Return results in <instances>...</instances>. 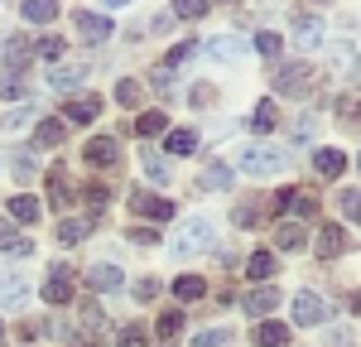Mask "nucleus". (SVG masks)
I'll return each instance as SVG.
<instances>
[{"mask_svg":"<svg viewBox=\"0 0 361 347\" xmlns=\"http://www.w3.org/2000/svg\"><path fill=\"white\" fill-rule=\"evenodd\" d=\"M236 169L241 174H255V178H265V174H279L284 169V150H270V145H250L236 154Z\"/></svg>","mask_w":361,"mask_h":347,"instance_id":"f257e3e1","label":"nucleus"},{"mask_svg":"<svg viewBox=\"0 0 361 347\" xmlns=\"http://www.w3.org/2000/svg\"><path fill=\"white\" fill-rule=\"evenodd\" d=\"M275 92L279 97H308L313 92V68L308 63H284V68H275Z\"/></svg>","mask_w":361,"mask_h":347,"instance_id":"f03ea898","label":"nucleus"},{"mask_svg":"<svg viewBox=\"0 0 361 347\" xmlns=\"http://www.w3.org/2000/svg\"><path fill=\"white\" fill-rule=\"evenodd\" d=\"M39 294H44V304H73V265H49Z\"/></svg>","mask_w":361,"mask_h":347,"instance_id":"7ed1b4c3","label":"nucleus"},{"mask_svg":"<svg viewBox=\"0 0 361 347\" xmlns=\"http://www.w3.org/2000/svg\"><path fill=\"white\" fill-rule=\"evenodd\" d=\"M328 314H333V304H323V294H313V289L294 294V323L318 328V323H328Z\"/></svg>","mask_w":361,"mask_h":347,"instance_id":"20e7f679","label":"nucleus"},{"mask_svg":"<svg viewBox=\"0 0 361 347\" xmlns=\"http://www.w3.org/2000/svg\"><path fill=\"white\" fill-rule=\"evenodd\" d=\"M207 246H212V227H207L202 217L183 222V231L173 236V256H188V251H207Z\"/></svg>","mask_w":361,"mask_h":347,"instance_id":"39448f33","label":"nucleus"},{"mask_svg":"<svg viewBox=\"0 0 361 347\" xmlns=\"http://www.w3.org/2000/svg\"><path fill=\"white\" fill-rule=\"evenodd\" d=\"M73 25H78V39H87V44H102L111 34V20L97 10H73Z\"/></svg>","mask_w":361,"mask_h":347,"instance_id":"423d86ee","label":"nucleus"},{"mask_svg":"<svg viewBox=\"0 0 361 347\" xmlns=\"http://www.w3.org/2000/svg\"><path fill=\"white\" fill-rule=\"evenodd\" d=\"M97 111H102L97 97H73V102H63V126H92Z\"/></svg>","mask_w":361,"mask_h":347,"instance_id":"0eeeda50","label":"nucleus"},{"mask_svg":"<svg viewBox=\"0 0 361 347\" xmlns=\"http://www.w3.org/2000/svg\"><path fill=\"white\" fill-rule=\"evenodd\" d=\"M130 207H135L140 217H159V222H169V217H173V202H169V198H154V193H145V188H135V193H130Z\"/></svg>","mask_w":361,"mask_h":347,"instance_id":"6e6552de","label":"nucleus"},{"mask_svg":"<svg viewBox=\"0 0 361 347\" xmlns=\"http://www.w3.org/2000/svg\"><path fill=\"white\" fill-rule=\"evenodd\" d=\"M87 285L92 289H121L126 285V270L111 265V260H97V265H87Z\"/></svg>","mask_w":361,"mask_h":347,"instance_id":"1a4fd4ad","label":"nucleus"},{"mask_svg":"<svg viewBox=\"0 0 361 347\" xmlns=\"http://www.w3.org/2000/svg\"><path fill=\"white\" fill-rule=\"evenodd\" d=\"M294 20H299V34H294V44H299V49H318V44H323V20H318V15H308V10H294Z\"/></svg>","mask_w":361,"mask_h":347,"instance_id":"9d476101","label":"nucleus"},{"mask_svg":"<svg viewBox=\"0 0 361 347\" xmlns=\"http://www.w3.org/2000/svg\"><path fill=\"white\" fill-rule=\"evenodd\" d=\"M313 251H318V260H333V256H342V251H347V231L328 222V227L318 231V241H313Z\"/></svg>","mask_w":361,"mask_h":347,"instance_id":"9b49d317","label":"nucleus"},{"mask_svg":"<svg viewBox=\"0 0 361 347\" xmlns=\"http://www.w3.org/2000/svg\"><path fill=\"white\" fill-rule=\"evenodd\" d=\"M29 299V280L20 270H0V304H25Z\"/></svg>","mask_w":361,"mask_h":347,"instance_id":"f8f14e48","label":"nucleus"},{"mask_svg":"<svg viewBox=\"0 0 361 347\" xmlns=\"http://www.w3.org/2000/svg\"><path fill=\"white\" fill-rule=\"evenodd\" d=\"M87 159H92L97 169H111L116 159H121V145H116V135H97V140L87 145Z\"/></svg>","mask_w":361,"mask_h":347,"instance_id":"ddd939ff","label":"nucleus"},{"mask_svg":"<svg viewBox=\"0 0 361 347\" xmlns=\"http://www.w3.org/2000/svg\"><path fill=\"white\" fill-rule=\"evenodd\" d=\"M275 304H279V289L275 285H260V289H250V294H246V314H255V318L275 314Z\"/></svg>","mask_w":361,"mask_h":347,"instance_id":"4468645a","label":"nucleus"},{"mask_svg":"<svg viewBox=\"0 0 361 347\" xmlns=\"http://www.w3.org/2000/svg\"><path fill=\"white\" fill-rule=\"evenodd\" d=\"M63 140H68V126H63V121H39V126H34V145H44V150H58Z\"/></svg>","mask_w":361,"mask_h":347,"instance_id":"2eb2a0df","label":"nucleus"},{"mask_svg":"<svg viewBox=\"0 0 361 347\" xmlns=\"http://www.w3.org/2000/svg\"><path fill=\"white\" fill-rule=\"evenodd\" d=\"M49 198H54V207H68V202H73V188H68V169H63V164H54V169H49Z\"/></svg>","mask_w":361,"mask_h":347,"instance_id":"dca6fc26","label":"nucleus"},{"mask_svg":"<svg viewBox=\"0 0 361 347\" xmlns=\"http://www.w3.org/2000/svg\"><path fill=\"white\" fill-rule=\"evenodd\" d=\"M29 58H34V44H29L25 34H20V39H10V44H5V68H10V73H20V68H25Z\"/></svg>","mask_w":361,"mask_h":347,"instance_id":"f3484780","label":"nucleus"},{"mask_svg":"<svg viewBox=\"0 0 361 347\" xmlns=\"http://www.w3.org/2000/svg\"><path fill=\"white\" fill-rule=\"evenodd\" d=\"M313 169L323 174V178H337V174L347 169V154H342V150H318V154H313Z\"/></svg>","mask_w":361,"mask_h":347,"instance_id":"a211bd4d","label":"nucleus"},{"mask_svg":"<svg viewBox=\"0 0 361 347\" xmlns=\"http://www.w3.org/2000/svg\"><path fill=\"white\" fill-rule=\"evenodd\" d=\"M197 188H207V193H222V188H231V169H226V164H207V169L197 174Z\"/></svg>","mask_w":361,"mask_h":347,"instance_id":"6ab92c4d","label":"nucleus"},{"mask_svg":"<svg viewBox=\"0 0 361 347\" xmlns=\"http://www.w3.org/2000/svg\"><path fill=\"white\" fill-rule=\"evenodd\" d=\"M304 241H308V231L299 227V222H279V231H275V246H279V251H299Z\"/></svg>","mask_w":361,"mask_h":347,"instance_id":"aec40b11","label":"nucleus"},{"mask_svg":"<svg viewBox=\"0 0 361 347\" xmlns=\"http://www.w3.org/2000/svg\"><path fill=\"white\" fill-rule=\"evenodd\" d=\"M20 15L29 25H49V20H58V5L54 0H29V5H20Z\"/></svg>","mask_w":361,"mask_h":347,"instance_id":"412c9836","label":"nucleus"},{"mask_svg":"<svg viewBox=\"0 0 361 347\" xmlns=\"http://www.w3.org/2000/svg\"><path fill=\"white\" fill-rule=\"evenodd\" d=\"M246 270H250V280H270V275L279 270V256H275V251H255Z\"/></svg>","mask_w":361,"mask_h":347,"instance_id":"4be33fe9","label":"nucleus"},{"mask_svg":"<svg viewBox=\"0 0 361 347\" xmlns=\"http://www.w3.org/2000/svg\"><path fill=\"white\" fill-rule=\"evenodd\" d=\"M173 294H178L183 304H197V299L207 294V285H202L197 275H178V280H173Z\"/></svg>","mask_w":361,"mask_h":347,"instance_id":"5701e85b","label":"nucleus"},{"mask_svg":"<svg viewBox=\"0 0 361 347\" xmlns=\"http://www.w3.org/2000/svg\"><path fill=\"white\" fill-rule=\"evenodd\" d=\"M255 343L260 347H284L289 343V328H284V323H260V328H255Z\"/></svg>","mask_w":361,"mask_h":347,"instance_id":"b1692460","label":"nucleus"},{"mask_svg":"<svg viewBox=\"0 0 361 347\" xmlns=\"http://www.w3.org/2000/svg\"><path fill=\"white\" fill-rule=\"evenodd\" d=\"M87 231H92L87 217H68V222L58 227V241H63V246H73V241H87Z\"/></svg>","mask_w":361,"mask_h":347,"instance_id":"393cba45","label":"nucleus"},{"mask_svg":"<svg viewBox=\"0 0 361 347\" xmlns=\"http://www.w3.org/2000/svg\"><path fill=\"white\" fill-rule=\"evenodd\" d=\"M275 126H279V106L275 102H260L255 116H250V130H275Z\"/></svg>","mask_w":361,"mask_h":347,"instance_id":"a878e982","label":"nucleus"},{"mask_svg":"<svg viewBox=\"0 0 361 347\" xmlns=\"http://www.w3.org/2000/svg\"><path fill=\"white\" fill-rule=\"evenodd\" d=\"M15 222H39V198H10V207H5Z\"/></svg>","mask_w":361,"mask_h":347,"instance_id":"bb28decb","label":"nucleus"},{"mask_svg":"<svg viewBox=\"0 0 361 347\" xmlns=\"http://www.w3.org/2000/svg\"><path fill=\"white\" fill-rule=\"evenodd\" d=\"M164 150H169V154H193V150H197V135H193V130H169Z\"/></svg>","mask_w":361,"mask_h":347,"instance_id":"cd10ccee","label":"nucleus"},{"mask_svg":"<svg viewBox=\"0 0 361 347\" xmlns=\"http://www.w3.org/2000/svg\"><path fill=\"white\" fill-rule=\"evenodd\" d=\"M78 318H82L87 333H102V328H106V318H102V309H97L92 299H82V304H78Z\"/></svg>","mask_w":361,"mask_h":347,"instance_id":"c85d7f7f","label":"nucleus"},{"mask_svg":"<svg viewBox=\"0 0 361 347\" xmlns=\"http://www.w3.org/2000/svg\"><path fill=\"white\" fill-rule=\"evenodd\" d=\"M135 130H140V135H164V130H169V116L164 111H145Z\"/></svg>","mask_w":361,"mask_h":347,"instance_id":"c756f323","label":"nucleus"},{"mask_svg":"<svg viewBox=\"0 0 361 347\" xmlns=\"http://www.w3.org/2000/svg\"><path fill=\"white\" fill-rule=\"evenodd\" d=\"M87 78V68H58V73H49V83L58 87V92H68V87H78Z\"/></svg>","mask_w":361,"mask_h":347,"instance_id":"7c9ffc66","label":"nucleus"},{"mask_svg":"<svg viewBox=\"0 0 361 347\" xmlns=\"http://www.w3.org/2000/svg\"><path fill=\"white\" fill-rule=\"evenodd\" d=\"M154 333H159V338H178V333H183V309H169L164 318H159V328H154Z\"/></svg>","mask_w":361,"mask_h":347,"instance_id":"2f4dec72","label":"nucleus"},{"mask_svg":"<svg viewBox=\"0 0 361 347\" xmlns=\"http://www.w3.org/2000/svg\"><path fill=\"white\" fill-rule=\"evenodd\" d=\"M145 338H149V328H145V323H126V328L116 333V347H140Z\"/></svg>","mask_w":361,"mask_h":347,"instance_id":"473e14b6","label":"nucleus"},{"mask_svg":"<svg viewBox=\"0 0 361 347\" xmlns=\"http://www.w3.org/2000/svg\"><path fill=\"white\" fill-rule=\"evenodd\" d=\"M212 58H217V63H236V58H241V39H217V44H212Z\"/></svg>","mask_w":361,"mask_h":347,"instance_id":"72a5a7b5","label":"nucleus"},{"mask_svg":"<svg viewBox=\"0 0 361 347\" xmlns=\"http://www.w3.org/2000/svg\"><path fill=\"white\" fill-rule=\"evenodd\" d=\"M231 343V328H207V333H193V347H222Z\"/></svg>","mask_w":361,"mask_h":347,"instance_id":"f704fd0d","label":"nucleus"},{"mask_svg":"<svg viewBox=\"0 0 361 347\" xmlns=\"http://www.w3.org/2000/svg\"><path fill=\"white\" fill-rule=\"evenodd\" d=\"M0 97H10V102H15V97H25V78L5 68V73H0Z\"/></svg>","mask_w":361,"mask_h":347,"instance_id":"c9c22d12","label":"nucleus"},{"mask_svg":"<svg viewBox=\"0 0 361 347\" xmlns=\"http://www.w3.org/2000/svg\"><path fill=\"white\" fill-rule=\"evenodd\" d=\"M337 202H342V212L361 227V188H342V198H337Z\"/></svg>","mask_w":361,"mask_h":347,"instance_id":"e433bc0d","label":"nucleus"},{"mask_svg":"<svg viewBox=\"0 0 361 347\" xmlns=\"http://www.w3.org/2000/svg\"><path fill=\"white\" fill-rule=\"evenodd\" d=\"M193 49H197L193 39H183V44H173V49H169V58H164V73H169V68H178L183 58H193Z\"/></svg>","mask_w":361,"mask_h":347,"instance_id":"4c0bfd02","label":"nucleus"},{"mask_svg":"<svg viewBox=\"0 0 361 347\" xmlns=\"http://www.w3.org/2000/svg\"><path fill=\"white\" fill-rule=\"evenodd\" d=\"M116 102H121V106H140V83H130V78L116 83Z\"/></svg>","mask_w":361,"mask_h":347,"instance_id":"58836bf2","label":"nucleus"},{"mask_svg":"<svg viewBox=\"0 0 361 347\" xmlns=\"http://www.w3.org/2000/svg\"><path fill=\"white\" fill-rule=\"evenodd\" d=\"M145 174H154L159 183H169V164L159 159V154H154V150H145Z\"/></svg>","mask_w":361,"mask_h":347,"instance_id":"ea45409f","label":"nucleus"},{"mask_svg":"<svg viewBox=\"0 0 361 347\" xmlns=\"http://www.w3.org/2000/svg\"><path fill=\"white\" fill-rule=\"evenodd\" d=\"M255 49H260L265 58H275V54H279V34H270V29H260V34H255Z\"/></svg>","mask_w":361,"mask_h":347,"instance_id":"a19ab883","label":"nucleus"},{"mask_svg":"<svg viewBox=\"0 0 361 347\" xmlns=\"http://www.w3.org/2000/svg\"><path fill=\"white\" fill-rule=\"evenodd\" d=\"M63 49H68L63 39H39V44H34V54H39V58H63Z\"/></svg>","mask_w":361,"mask_h":347,"instance_id":"79ce46f5","label":"nucleus"},{"mask_svg":"<svg viewBox=\"0 0 361 347\" xmlns=\"http://www.w3.org/2000/svg\"><path fill=\"white\" fill-rule=\"evenodd\" d=\"M328 347H357V333L352 328H333L328 333Z\"/></svg>","mask_w":361,"mask_h":347,"instance_id":"37998d69","label":"nucleus"},{"mask_svg":"<svg viewBox=\"0 0 361 347\" xmlns=\"http://www.w3.org/2000/svg\"><path fill=\"white\" fill-rule=\"evenodd\" d=\"M289 207H299V217H318V202L308 198V193H294V202Z\"/></svg>","mask_w":361,"mask_h":347,"instance_id":"c03bdc74","label":"nucleus"},{"mask_svg":"<svg viewBox=\"0 0 361 347\" xmlns=\"http://www.w3.org/2000/svg\"><path fill=\"white\" fill-rule=\"evenodd\" d=\"M173 15H183V20H202V15H207V5H193V0H183V5H173Z\"/></svg>","mask_w":361,"mask_h":347,"instance_id":"a18cd8bd","label":"nucleus"},{"mask_svg":"<svg viewBox=\"0 0 361 347\" xmlns=\"http://www.w3.org/2000/svg\"><path fill=\"white\" fill-rule=\"evenodd\" d=\"M159 289H164L159 280H140V285H135V299H159Z\"/></svg>","mask_w":361,"mask_h":347,"instance_id":"49530a36","label":"nucleus"},{"mask_svg":"<svg viewBox=\"0 0 361 347\" xmlns=\"http://www.w3.org/2000/svg\"><path fill=\"white\" fill-rule=\"evenodd\" d=\"M15 246H20L15 227H10V222H0V251H15Z\"/></svg>","mask_w":361,"mask_h":347,"instance_id":"de8ad7c7","label":"nucleus"},{"mask_svg":"<svg viewBox=\"0 0 361 347\" xmlns=\"http://www.w3.org/2000/svg\"><path fill=\"white\" fill-rule=\"evenodd\" d=\"M87 202L102 207V202H106V183H87Z\"/></svg>","mask_w":361,"mask_h":347,"instance_id":"09e8293b","label":"nucleus"},{"mask_svg":"<svg viewBox=\"0 0 361 347\" xmlns=\"http://www.w3.org/2000/svg\"><path fill=\"white\" fill-rule=\"evenodd\" d=\"M250 222H255V207L241 202V207H236V227H250Z\"/></svg>","mask_w":361,"mask_h":347,"instance_id":"8fccbe9b","label":"nucleus"},{"mask_svg":"<svg viewBox=\"0 0 361 347\" xmlns=\"http://www.w3.org/2000/svg\"><path fill=\"white\" fill-rule=\"evenodd\" d=\"M212 97H217V92H212V87H193V102H197V106H207V102H212Z\"/></svg>","mask_w":361,"mask_h":347,"instance_id":"3c124183","label":"nucleus"},{"mask_svg":"<svg viewBox=\"0 0 361 347\" xmlns=\"http://www.w3.org/2000/svg\"><path fill=\"white\" fill-rule=\"evenodd\" d=\"M0 343H5V323H0Z\"/></svg>","mask_w":361,"mask_h":347,"instance_id":"603ef678","label":"nucleus"},{"mask_svg":"<svg viewBox=\"0 0 361 347\" xmlns=\"http://www.w3.org/2000/svg\"><path fill=\"white\" fill-rule=\"evenodd\" d=\"M357 164H361V159H357Z\"/></svg>","mask_w":361,"mask_h":347,"instance_id":"864d4df0","label":"nucleus"}]
</instances>
